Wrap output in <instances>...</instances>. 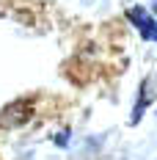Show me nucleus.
I'll use <instances>...</instances> for the list:
<instances>
[{"label": "nucleus", "instance_id": "f03ea898", "mask_svg": "<svg viewBox=\"0 0 157 160\" xmlns=\"http://www.w3.org/2000/svg\"><path fill=\"white\" fill-rule=\"evenodd\" d=\"M127 17H130V22H132V25L141 31L143 39H152V42H157V22L146 14L143 8H130V11H127Z\"/></svg>", "mask_w": 157, "mask_h": 160}, {"label": "nucleus", "instance_id": "f257e3e1", "mask_svg": "<svg viewBox=\"0 0 157 160\" xmlns=\"http://www.w3.org/2000/svg\"><path fill=\"white\" fill-rule=\"evenodd\" d=\"M31 113H33L31 99H17L8 108H3V113H0V127H22L31 119Z\"/></svg>", "mask_w": 157, "mask_h": 160}, {"label": "nucleus", "instance_id": "20e7f679", "mask_svg": "<svg viewBox=\"0 0 157 160\" xmlns=\"http://www.w3.org/2000/svg\"><path fill=\"white\" fill-rule=\"evenodd\" d=\"M155 11H157V6H155Z\"/></svg>", "mask_w": 157, "mask_h": 160}, {"label": "nucleus", "instance_id": "7ed1b4c3", "mask_svg": "<svg viewBox=\"0 0 157 160\" xmlns=\"http://www.w3.org/2000/svg\"><path fill=\"white\" fill-rule=\"evenodd\" d=\"M146 105H149V83H143V88H141L138 105H135V111H132V124H138V122H141V116H143V111H146Z\"/></svg>", "mask_w": 157, "mask_h": 160}]
</instances>
